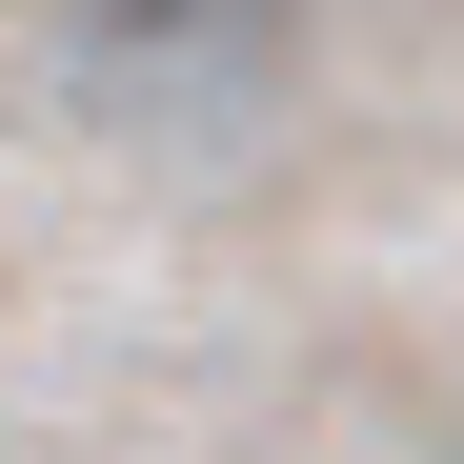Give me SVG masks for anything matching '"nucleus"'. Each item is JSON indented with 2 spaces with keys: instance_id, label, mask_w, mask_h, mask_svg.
Instances as JSON below:
<instances>
[{
  "instance_id": "obj_1",
  "label": "nucleus",
  "mask_w": 464,
  "mask_h": 464,
  "mask_svg": "<svg viewBox=\"0 0 464 464\" xmlns=\"http://www.w3.org/2000/svg\"><path fill=\"white\" fill-rule=\"evenodd\" d=\"M41 41L141 141H222V121H263L303 82V0H41Z\"/></svg>"
}]
</instances>
